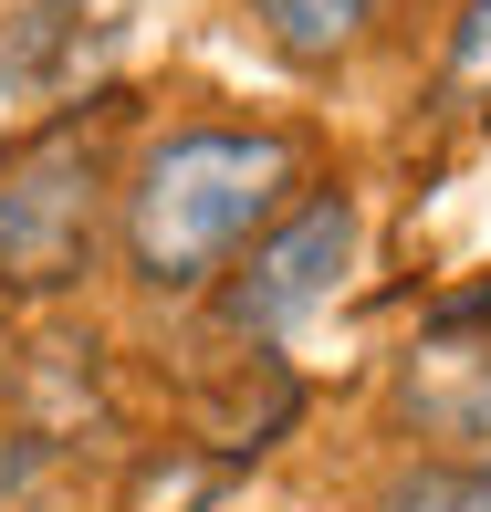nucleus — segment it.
Returning <instances> with one entry per match:
<instances>
[{"label":"nucleus","instance_id":"20e7f679","mask_svg":"<svg viewBox=\"0 0 491 512\" xmlns=\"http://www.w3.org/2000/svg\"><path fill=\"white\" fill-rule=\"evenodd\" d=\"M366 21H377V0H251V32H262L293 74L345 63V53L366 42Z\"/></svg>","mask_w":491,"mask_h":512},{"label":"nucleus","instance_id":"f03ea898","mask_svg":"<svg viewBox=\"0 0 491 512\" xmlns=\"http://www.w3.org/2000/svg\"><path fill=\"white\" fill-rule=\"evenodd\" d=\"M115 209V168H105V126L84 115H53V126L11 136L0 147V293L21 304H53L95 272Z\"/></svg>","mask_w":491,"mask_h":512},{"label":"nucleus","instance_id":"423d86ee","mask_svg":"<svg viewBox=\"0 0 491 512\" xmlns=\"http://www.w3.org/2000/svg\"><path fill=\"white\" fill-rule=\"evenodd\" d=\"M439 105L450 115H491V0H460L450 42H439Z\"/></svg>","mask_w":491,"mask_h":512},{"label":"nucleus","instance_id":"7ed1b4c3","mask_svg":"<svg viewBox=\"0 0 491 512\" xmlns=\"http://www.w3.org/2000/svg\"><path fill=\"white\" fill-rule=\"evenodd\" d=\"M356 230H366V220H356V189L293 199L283 220H272L262 241L220 272V324H230V335H251V345H272V335H293L303 314H324V304H335V283L356 272Z\"/></svg>","mask_w":491,"mask_h":512},{"label":"nucleus","instance_id":"f257e3e1","mask_svg":"<svg viewBox=\"0 0 491 512\" xmlns=\"http://www.w3.org/2000/svg\"><path fill=\"white\" fill-rule=\"evenodd\" d=\"M303 189L283 126H168L115 189V251L147 293H209Z\"/></svg>","mask_w":491,"mask_h":512},{"label":"nucleus","instance_id":"39448f33","mask_svg":"<svg viewBox=\"0 0 491 512\" xmlns=\"http://www.w3.org/2000/svg\"><path fill=\"white\" fill-rule=\"evenodd\" d=\"M377 512H491V460L429 450V460H408V471H387Z\"/></svg>","mask_w":491,"mask_h":512}]
</instances>
